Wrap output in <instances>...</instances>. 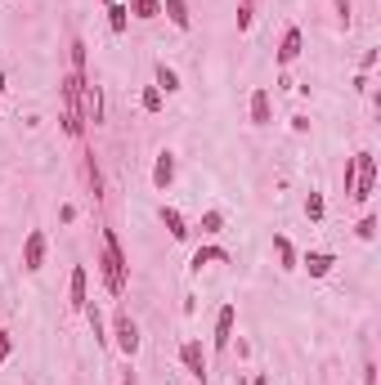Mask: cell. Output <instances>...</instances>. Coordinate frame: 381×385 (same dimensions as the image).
Listing matches in <instances>:
<instances>
[{
    "label": "cell",
    "mask_w": 381,
    "mask_h": 385,
    "mask_svg": "<svg viewBox=\"0 0 381 385\" xmlns=\"http://www.w3.org/2000/svg\"><path fill=\"white\" fill-rule=\"evenodd\" d=\"M126 5V14L130 19H139V23H153V19H162V0H122Z\"/></svg>",
    "instance_id": "cell-16"
},
{
    "label": "cell",
    "mask_w": 381,
    "mask_h": 385,
    "mask_svg": "<svg viewBox=\"0 0 381 385\" xmlns=\"http://www.w3.org/2000/svg\"><path fill=\"white\" fill-rule=\"evenodd\" d=\"M81 121H86V126L104 121V90L90 86V81H81Z\"/></svg>",
    "instance_id": "cell-7"
},
{
    "label": "cell",
    "mask_w": 381,
    "mask_h": 385,
    "mask_svg": "<svg viewBox=\"0 0 381 385\" xmlns=\"http://www.w3.org/2000/svg\"><path fill=\"white\" fill-rule=\"evenodd\" d=\"M247 27H252V0H242V5H238V31H247Z\"/></svg>",
    "instance_id": "cell-26"
},
{
    "label": "cell",
    "mask_w": 381,
    "mask_h": 385,
    "mask_svg": "<svg viewBox=\"0 0 381 385\" xmlns=\"http://www.w3.org/2000/svg\"><path fill=\"white\" fill-rule=\"evenodd\" d=\"M104 5H108V0H104Z\"/></svg>",
    "instance_id": "cell-33"
},
{
    "label": "cell",
    "mask_w": 381,
    "mask_h": 385,
    "mask_svg": "<svg viewBox=\"0 0 381 385\" xmlns=\"http://www.w3.org/2000/svg\"><path fill=\"white\" fill-rule=\"evenodd\" d=\"M274 256H278V269H283V274H296V264H301L296 246L283 238V233H274Z\"/></svg>",
    "instance_id": "cell-15"
},
{
    "label": "cell",
    "mask_w": 381,
    "mask_h": 385,
    "mask_svg": "<svg viewBox=\"0 0 381 385\" xmlns=\"http://www.w3.org/2000/svg\"><path fill=\"white\" fill-rule=\"evenodd\" d=\"M45 251H49L45 233L31 229L27 238H23V269H27V274H41V269H45Z\"/></svg>",
    "instance_id": "cell-6"
},
{
    "label": "cell",
    "mask_w": 381,
    "mask_h": 385,
    "mask_svg": "<svg viewBox=\"0 0 381 385\" xmlns=\"http://www.w3.org/2000/svg\"><path fill=\"white\" fill-rule=\"evenodd\" d=\"M5 86H9V81H5V72H0V99H5Z\"/></svg>",
    "instance_id": "cell-32"
},
{
    "label": "cell",
    "mask_w": 381,
    "mask_h": 385,
    "mask_svg": "<svg viewBox=\"0 0 381 385\" xmlns=\"http://www.w3.org/2000/svg\"><path fill=\"white\" fill-rule=\"evenodd\" d=\"M179 367L197 381V385H211V367H207V349L197 336H189L184 345H179Z\"/></svg>",
    "instance_id": "cell-4"
},
{
    "label": "cell",
    "mask_w": 381,
    "mask_h": 385,
    "mask_svg": "<svg viewBox=\"0 0 381 385\" xmlns=\"http://www.w3.org/2000/svg\"><path fill=\"white\" fill-rule=\"evenodd\" d=\"M247 112H252V126H274V94L256 86L252 99H247Z\"/></svg>",
    "instance_id": "cell-9"
},
{
    "label": "cell",
    "mask_w": 381,
    "mask_h": 385,
    "mask_svg": "<svg viewBox=\"0 0 381 385\" xmlns=\"http://www.w3.org/2000/svg\"><path fill=\"white\" fill-rule=\"evenodd\" d=\"M296 269H305L310 278H327V274L337 269V256H332V251H305Z\"/></svg>",
    "instance_id": "cell-12"
},
{
    "label": "cell",
    "mask_w": 381,
    "mask_h": 385,
    "mask_svg": "<svg viewBox=\"0 0 381 385\" xmlns=\"http://www.w3.org/2000/svg\"><path fill=\"white\" fill-rule=\"evenodd\" d=\"M99 274H104V282H108V296H112V300H122V296H126V251H122V242H117V233H112V229H104Z\"/></svg>",
    "instance_id": "cell-1"
},
{
    "label": "cell",
    "mask_w": 381,
    "mask_h": 385,
    "mask_svg": "<svg viewBox=\"0 0 381 385\" xmlns=\"http://www.w3.org/2000/svg\"><path fill=\"white\" fill-rule=\"evenodd\" d=\"M301 49H305V31H301V27H287L283 41H278V54H274L278 68H292V63L301 59Z\"/></svg>",
    "instance_id": "cell-10"
},
{
    "label": "cell",
    "mask_w": 381,
    "mask_h": 385,
    "mask_svg": "<svg viewBox=\"0 0 381 385\" xmlns=\"http://www.w3.org/2000/svg\"><path fill=\"white\" fill-rule=\"evenodd\" d=\"M372 68H377V49H368V54L359 59V72H372Z\"/></svg>",
    "instance_id": "cell-29"
},
{
    "label": "cell",
    "mask_w": 381,
    "mask_h": 385,
    "mask_svg": "<svg viewBox=\"0 0 381 385\" xmlns=\"http://www.w3.org/2000/svg\"><path fill=\"white\" fill-rule=\"evenodd\" d=\"M104 14H108L112 36H122V31L130 27V14H126V5H122V0H108V5H104Z\"/></svg>",
    "instance_id": "cell-19"
},
{
    "label": "cell",
    "mask_w": 381,
    "mask_h": 385,
    "mask_svg": "<svg viewBox=\"0 0 381 385\" xmlns=\"http://www.w3.org/2000/svg\"><path fill=\"white\" fill-rule=\"evenodd\" d=\"M292 130H296V135H310V116L296 112V116H292Z\"/></svg>",
    "instance_id": "cell-28"
},
{
    "label": "cell",
    "mask_w": 381,
    "mask_h": 385,
    "mask_svg": "<svg viewBox=\"0 0 381 385\" xmlns=\"http://www.w3.org/2000/svg\"><path fill=\"white\" fill-rule=\"evenodd\" d=\"M90 274H86V264H72V278H68V305L76 309V314H86V305H90Z\"/></svg>",
    "instance_id": "cell-8"
},
{
    "label": "cell",
    "mask_w": 381,
    "mask_h": 385,
    "mask_svg": "<svg viewBox=\"0 0 381 385\" xmlns=\"http://www.w3.org/2000/svg\"><path fill=\"white\" fill-rule=\"evenodd\" d=\"M59 220H63V224H72V220H76V206H72V202H68V206H59Z\"/></svg>",
    "instance_id": "cell-30"
},
{
    "label": "cell",
    "mask_w": 381,
    "mask_h": 385,
    "mask_svg": "<svg viewBox=\"0 0 381 385\" xmlns=\"http://www.w3.org/2000/svg\"><path fill=\"white\" fill-rule=\"evenodd\" d=\"M162 14L171 19L175 31H189L193 27V14H189V0H162Z\"/></svg>",
    "instance_id": "cell-14"
},
{
    "label": "cell",
    "mask_w": 381,
    "mask_h": 385,
    "mask_svg": "<svg viewBox=\"0 0 381 385\" xmlns=\"http://www.w3.org/2000/svg\"><path fill=\"white\" fill-rule=\"evenodd\" d=\"M197 229H202V238H215V233H224V211L211 206V211L202 215V224H197Z\"/></svg>",
    "instance_id": "cell-22"
},
{
    "label": "cell",
    "mask_w": 381,
    "mask_h": 385,
    "mask_svg": "<svg viewBox=\"0 0 381 385\" xmlns=\"http://www.w3.org/2000/svg\"><path fill=\"white\" fill-rule=\"evenodd\" d=\"M108 341L122 349V359H135V354H139V345H144L139 323H135V318H130L126 309H117V314H112V336H108Z\"/></svg>",
    "instance_id": "cell-3"
},
{
    "label": "cell",
    "mask_w": 381,
    "mask_h": 385,
    "mask_svg": "<svg viewBox=\"0 0 381 385\" xmlns=\"http://www.w3.org/2000/svg\"><path fill=\"white\" fill-rule=\"evenodd\" d=\"M9 354H14V341H9V331L0 327V363H9Z\"/></svg>",
    "instance_id": "cell-27"
},
{
    "label": "cell",
    "mask_w": 381,
    "mask_h": 385,
    "mask_svg": "<svg viewBox=\"0 0 381 385\" xmlns=\"http://www.w3.org/2000/svg\"><path fill=\"white\" fill-rule=\"evenodd\" d=\"M377 193V157L372 153H355L350 157V202L368 206Z\"/></svg>",
    "instance_id": "cell-2"
},
{
    "label": "cell",
    "mask_w": 381,
    "mask_h": 385,
    "mask_svg": "<svg viewBox=\"0 0 381 385\" xmlns=\"http://www.w3.org/2000/svg\"><path fill=\"white\" fill-rule=\"evenodd\" d=\"M234 323H238V305L229 300V305H220L215 327H211V349H215V354H224V349L234 345Z\"/></svg>",
    "instance_id": "cell-5"
},
{
    "label": "cell",
    "mask_w": 381,
    "mask_h": 385,
    "mask_svg": "<svg viewBox=\"0 0 381 385\" xmlns=\"http://www.w3.org/2000/svg\"><path fill=\"white\" fill-rule=\"evenodd\" d=\"M162 224H167V233H171L175 242H189V233H193L189 220H184V215H179L175 206H162Z\"/></svg>",
    "instance_id": "cell-17"
},
{
    "label": "cell",
    "mask_w": 381,
    "mask_h": 385,
    "mask_svg": "<svg viewBox=\"0 0 381 385\" xmlns=\"http://www.w3.org/2000/svg\"><path fill=\"white\" fill-rule=\"evenodd\" d=\"M175 171H179L175 153H171V148H162V153H157V161H153V189H157V193H167L171 184H175Z\"/></svg>",
    "instance_id": "cell-11"
},
{
    "label": "cell",
    "mask_w": 381,
    "mask_h": 385,
    "mask_svg": "<svg viewBox=\"0 0 381 385\" xmlns=\"http://www.w3.org/2000/svg\"><path fill=\"white\" fill-rule=\"evenodd\" d=\"M139 108H144L148 116H157L162 108H167V94H162L157 86H144V94H139Z\"/></svg>",
    "instance_id": "cell-20"
},
{
    "label": "cell",
    "mask_w": 381,
    "mask_h": 385,
    "mask_svg": "<svg viewBox=\"0 0 381 385\" xmlns=\"http://www.w3.org/2000/svg\"><path fill=\"white\" fill-rule=\"evenodd\" d=\"M153 86L162 94H179V72L171 68V63H157V68H153Z\"/></svg>",
    "instance_id": "cell-18"
},
{
    "label": "cell",
    "mask_w": 381,
    "mask_h": 385,
    "mask_svg": "<svg viewBox=\"0 0 381 385\" xmlns=\"http://www.w3.org/2000/svg\"><path fill=\"white\" fill-rule=\"evenodd\" d=\"M86 179H90V189H94V197H104V175H99V166H94V157H86Z\"/></svg>",
    "instance_id": "cell-24"
},
{
    "label": "cell",
    "mask_w": 381,
    "mask_h": 385,
    "mask_svg": "<svg viewBox=\"0 0 381 385\" xmlns=\"http://www.w3.org/2000/svg\"><path fill=\"white\" fill-rule=\"evenodd\" d=\"M337 14H341V23L350 27V0H337Z\"/></svg>",
    "instance_id": "cell-31"
},
{
    "label": "cell",
    "mask_w": 381,
    "mask_h": 385,
    "mask_svg": "<svg viewBox=\"0 0 381 385\" xmlns=\"http://www.w3.org/2000/svg\"><path fill=\"white\" fill-rule=\"evenodd\" d=\"M355 233H359L363 242H372V238H377V215H363V220H359V229H355Z\"/></svg>",
    "instance_id": "cell-25"
},
{
    "label": "cell",
    "mask_w": 381,
    "mask_h": 385,
    "mask_svg": "<svg viewBox=\"0 0 381 385\" xmlns=\"http://www.w3.org/2000/svg\"><path fill=\"white\" fill-rule=\"evenodd\" d=\"M86 49H90L86 41H72V72H81V76H86V59H90Z\"/></svg>",
    "instance_id": "cell-23"
},
{
    "label": "cell",
    "mask_w": 381,
    "mask_h": 385,
    "mask_svg": "<svg viewBox=\"0 0 381 385\" xmlns=\"http://www.w3.org/2000/svg\"><path fill=\"white\" fill-rule=\"evenodd\" d=\"M207 264H229V251L224 246H197L189 256V274H202Z\"/></svg>",
    "instance_id": "cell-13"
},
{
    "label": "cell",
    "mask_w": 381,
    "mask_h": 385,
    "mask_svg": "<svg viewBox=\"0 0 381 385\" xmlns=\"http://www.w3.org/2000/svg\"><path fill=\"white\" fill-rule=\"evenodd\" d=\"M323 215H327L323 193H314V189H310V197H305V220H310V224H323Z\"/></svg>",
    "instance_id": "cell-21"
}]
</instances>
